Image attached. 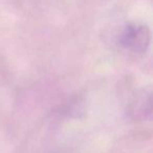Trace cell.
I'll return each mask as SVG.
<instances>
[{
	"label": "cell",
	"mask_w": 153,
	"mask_h": 153,
	"mask_svg": "<svg viewBox=\"0 0 153 153\" xmlns=\"http://www.w3.org/2000/svg\"><path fill=\"white\" fill-rule=\"evenodd\" d=\"M119 42L123 48L131 53H146L151 42L150 28L145 24H127L120 35Z\"/></svg>",
	"instance_id": "6da1fadb"
},
{
	"label": "cell",
	"mask_w": 153,
	"mask_h": 153,
	"mask_svg": "<svg viewBox=\"0 0 153 153\" xmlns=\"http://www.w3.org/2000/svg\"><path fill=\"white\" fill-rule=\"evenodd\" d=\"M131 113L135 117H146L151 113V94L146 90L136 92L130 104Z\"/></svg>",
	"instance_id": "7a4b0ae2"
}]
</instances>
